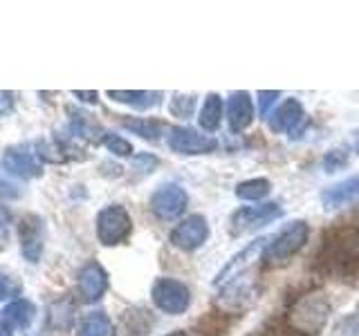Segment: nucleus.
<instances>
[{
  "label": "nucleus",
  "mask_w": 359,
  "mask_h": 336,
  "mask_svg": "<svg viewBox=\"0 0 359 336\" xmlns=\"http://www.w3.org/2000/svg\"><path fill=\"white\" fill-rule=\"evenodd\" d=\"M222 110H224V104L220 94H207L205 104L200 108V117H198L200 126L207 132H216L222 123Z\"/></svg>",
  "instance_id": "5701e85b"
},
{
  "label": "nucleus",
  "mask_w": 359,
  "mask_h": 336,
  "mask_svg": "<svg viewBox=\"0 0 359 336\" xmlns=\"http://www.w3.org/2000/svg\"><path fill=\"white\" fill-rule=\"evenodd\" d=\"M7 220H9V216H7V211H3V209H0V229H3V227H5V224H7Z\"/></svg>",
  "instance_id": "c9c22d12"
},
{
  "label": "nucleus",
  "mask_w": 359,
  "mask_h": 336,
  "mask_svg": "<svg viewBox=\"0 0 359 336\" xmlns=\"http://www.w3.org/2000/svg\"><path fill=\"white\" fill-rule=\"evenodd\" d=\"M5 173L7 175H14V177H20V179H34L43 173V166L39 162L36 153H29L27 148H22V146H14V148H7L3 160Z\"/></svg>",
  "instance_id": "f8f14e48"
},
{
  "label": "nucleus",
  "mask_w": 359,
  "mask_h": 336,
  "mask_svg": "<svg viewBox=\"0 0 359 336\" xmlns=\"http://www.w3.org/2000/svg\"><path fill=\"white\" fill-rule=\"evenodd\" d=\"M59 318H65V325L70 328L72 321H74V309H72V302L70 300H63V302H56V305L50 309V321L56 328L59 325Z\"/></svg>",
  "instance_id": "c756f323"
},
{
  "label": "nucleus",
  "mask_w": 359,
  "mask_h": 336,
  "mask_svg": "<svg viewBox=\"0 0 359 336\" xmlns=\"http://www.w3.org/2000/svg\"><path fill=\"white\" fill-rule=\"evenodd\" d=\"M330 318V300L323 291H306L287 307L283 316L285 332L294 336H317Z\"/></svg>",
  "instance_id": "f03ea898"
},
{
  "label": "nucleus",
  "mask_w": 359,
  "mask_h": 336,
  "mask_svg": "<svg viewBox=\"0 0 359 336\" xmlns=\"http://www.w3.org/2000/svg\"><path fill=\"white\" fill-rule=\"evenodd\" d=\"M196 99H198L196 94H173L168 110H171V115L177 119H189L196 110V104H198Z\"/></svg>",
  "instance_id": "bb28decb"
},
{
  "label": "nucleus",
  "mask_w": 359,
  "mask_h": 336,
  "mask_svg": "<svg viewBox=\"0 0 359 336\" xmlns=\"http://www.w3.org/2000/svg\"><path fill=\"white\" fill-rule=\"evenodd\" d=\"M0 195L3 197H18V190H16V186L11 184V182H3V179H0Z\"/></svg>",
  "instance_id": "72a5a7b5"
},
{
  "label": "nucleus",
  "mask_w": 359,
  "mask_h": 336,
  "mask_svg": "<svg viewBox=\"0 0 359 336\" xmlns=\"http://www.w3.org/2000/svg\"><path fill=\"white\" fill-rule=\"evenodd\" d=\"M348 164V153L344 148H334V150H328L323 157V168L325 173H334L339 171V168H344Z\"/></svg>",
  "instance_id": "7c9ffc66"
},
{
  "label": "nucleus",
  "mask_w": 359,
  "mask_h": 336,
  "mask_svg": "<svg viewBox=\"0 0 359 336\" xmlns=\"http://www.w3.org/2000/svg\"><path fill=\"white\" fill-rule=\"evenodd\" d=\"M283 216V209L276 202H263V204L256 206H243L231 216L229 224H231V233L233 235H245L263 229L265 224L278 220Z\"/></svg>",
  "instance_id": "0eeeda50"
},
{
  "label": "nucleus",
  "mask_w": 359,
  "mask_h": 336,
  "mask_svg": "<svg viewBox=\"0 0 359 336\" xmlns=\"http://www.w3.org/2000/svg\"><path fill=\"white\" fill-rule=\"evenodd\" d=\"M269 238H258L254 242H250L245 246V249H241L238 253H236L231 260L224 265L218 276H216V285H222V283H229L231 278H236L238 274H243V269L250 265V260L256 255V253H261L263 255V249H265V244H267Z\"/></svg>",
  "instance_id": "f3484780"
},
{
  "label": "nucleus",
  "mask_w": 359,
  "mask_h": 336,
  "mask_svg": "<svg viewBox=\"0 0 359 336\" xmlns=\"http://www.w3.org/2000/svg\"><path fill=\"white\" fill-rule=\"evenodd\" d=\"M258 294H261L258 280L252 274H238L229 283H224L216 302L222 309V314H241L254 305Z\"/></svg>",
  "instance_id": "20e7f679"
},
{
  "label": "nucleus",
  "mask_w": 359,
  "mask_h": 336,
  "mask_svg": "<svg viewBox=\"0 0 359 336\" xmlns=\"http://www.w3.org/2000/svg\"><path fill=\"white\" fill-rule=\"evenodd\" d=\"M269 119V128L274 132H290L292 137H297V132H301V123L306 121V112H303V106L299 99H285L283 104L276 106V110H272Z\"/></svg>",
  "instance_id": "ddd939ff"
},
{
  "label": "nucleus",
  "mask_w": 359,
  "mask_h": 336,
  "mask_svg": "<svg viewBox=\"0 0 359 336\" xmlns=\"http://www.w3.org/2000/svg\"><path fill=\"white\" fill-rule=\"evenodd\" d=\"M18 240H20V253L25 255L27 262H39L45 244V222L27 213L18 222Z\"/></svg>",
  "instance_id": "9d476101"
},
{
  "label": "nucleus",
  "mask_w": 359,
  "mask_h": 336,
  "mask_svg": "<svg viewBox=\"0 0 359 336\" xmlns=\"http://www.w3.org/2000/svg\"><path fill=\"white\" fill-rule=\"evenodd\" d=\"M308 238H310V227L306 222L303 220L290 222L287 227H283L276 235H272V238L267 240L263 255H261L263 265L274 267L280 262H287L292 255H297L303 246H306Z\"/></svg>",
  "instance_id": "7ed1b4c3"
},
{
  "label": "nucleus",
  "mask_w": 359,
  "mask_h": 336,
  "mask_svg": "<svg viewBox=\"0 0 359 336\" xmlns=\"http://www.w3.org/2000/svg\"><path fill=\"white\" fill-rule=\"evenodd\" d=\"M101 144L106 146V148L117 155V157H130L133 155V144L128 139L119 137V134H112V132H106L104 139H101Z\"/></svg>",
  "instance_id": "c85d7f7f"
},
{
  "label": "nucleus",
  "mask_w": 359,
  "mask_h": 336,
  "mask_svg": "<svg viewBox=\"0 0 359 336\" xmlns=\"http://www.w3.org/2000/svg\"><path fill=\"white\" fill-rule=\"evenodd\" d=\"M76 289H79L81 300H86V302L99 300L108 289V274L104 272V267L97 262L86 265L76 276Z\"/></svg>",
  "instance_id": "4468645a"
},
{
  "label": "nucleus",
  "mask_w": 359,
  "mask_h": 336,
  "mask_svg": "<svg viewBox=\"0 0 359 336\" xmlns=\"http://www.w3.org/2000/svg\"><path fill=\"white\" fill-rule=\"evenodd\" d=\"M314 267L321 276L337 283L359 280V231L339 227L325 233L319 251L314 253Z\"/></svg>",
  "instance_id": "f257e3e1"
},
{
  "label": "nucleus",
  "mask_w": 359,
  "mask_h": 336,
  "mask_svg": "<svg viewBox=\"0 0 359 336\" xmlns=\"http://www.w3.org/2000/svg\"><path fill=\"white\" fill-rule=\"evenodd\" d=\"M133 231V220L126 206L121 204H108L99 211L97 216V238L101 244L115 246L121 244Z\"/></svg>",
  "instance_id": "39448f33"
},
{
  "label": "nucleus",
  "mask_w": 359,
  "mask_h": 336,
  "mask_svg": "<svg viewBox=\"0 0 359 336\" xmlns=\"http://www.w3.org/2000/svg\"><path fill=\"white\" fill-rule=\"evenodd\" d=\"M151 298L157 309L164 314H171V316H180V314H184L191 305L189 287L182 280H175V278H157L151 289Z\"/></svg>",
  "instance_id": "423d86ee"
},
{
  "label": "nucleus",
  "mask_w": 359,
  "mask_h": 336,
  "mask_svg": "<svg viewBox=\"0 0 359 336\" xmlns=\"http://www.w3.org/2000/svg\"><path fill=\"white\" fill-rule=\"evenodd\" d=\"M115 328H112V321L106 312H90L81 318L76 328V336H112Z\"/></svg>",
  "instance_id": "4be33fe9"
},
{
  "label": "nucleus",
  "mask_w": 359,
  "mask_h": 336,
  "mask_svg": "<svg viewBox=\"0 0 359 336\" xmlns=\"http://www.w3.org/2000/svg\"><path fill=\"white\" fill-rule=\"evenodd\" d=\"M254 121V104L250 92H231L227 99V123L231 132H241L245 128H250V123Z\"/></svg>",
  "instance_id": "dca6fc26"
},
{
  "label": "nucleus",
  "mask_w": 359,
  "mask_h": 336,
  "mask_svg": "<svg viewBox=\"0 0 359 336\" xmlns=\"http://www.w3.org/2000/svg\"><path fill=\"white\" fill-rule=\"evenodd\" d=\"M0 318H3V314H0Z\"/></svg>",
  "instance_id": "58836bf2"
},
{
  "label": "nucleus",
  "mask_w": 359,
  "mask_h": 336,
  "mask_svg": "<svg viewBox=\"0 0 359 336\" xmlns=\"http://www.w3.org/2000/svg\"><path fill=\"white\" fill-rule=\"evenodd\" d=\"M20 294H22V283L11 272L0 267V300H16Z\"/></svg>",
  "instance_id": "a878e982"
},
{
  "label": "nucleus",
  "mask_w": 359,
  "mask_h": 336,
  "mask_svg": "<svg viewBox=\"0 0 359 336\" xmlns=\"http://www.w3.org/2000/svg\"><path fill=\"white\" fill-rule=\"evenodd\" d=\"M34 316H36V307H34L27 298H16L5 307L3 325L7 330H27Z\"/></svg>",
  "instance_id": "6ab92c4d"
},
{
  "label": "nucleus",
  "mask_w": 359,
  "mask_h": 336,
  "mask_svg": "<svg viewBox=\"0 0 359 336\" xmlns=\"http://www.w3.org/2000/svg\"><path fill=\"white\" fill-rule=\"evenodd\" d=\"M74 97L88 101V104H97V99H99V94H97V92H83V90H79V92H74Z\"/></svg>",
  "instance_id": "f704fd0d"
},
{
  "label": "nucleus",
  "mask_w": 359,
  "mask_h": 336,
  "mask_svg": "<svg viewBox=\"0 0 359 336\" xmlns=\"http://www.w3.org/2000/svg\"><path fill=\"white\" fill-rule=\"evenodd\" d=\"M70 130H72V137L86 139V141H101L106 134L104 130H101L99 123L88 115V112L72 110V108H70Z\"/></svg>",
  "instance_id": "aec40b11"
},
{
  "label": "nucleus",
  "mask_w": 359,
  "mask_h": 336,
  "mask_svg": "<svg viewBox=\"0 0 359 336\" xmlns=\"http://www.w3.org/2000/svg\"><path fill=\"white\" fill-rule=\"evenodd\" d=\"M157 166V157H153V155H149V153H144V155H137L135 157V168H137L140 173H151L153 168Z\"/></svg>",
  "instance_id": "473e14b6"
},
{
  "label": "nucleus",
  "mask_w": 359,
  "mask_h": 336,
  "mask_svg": "<svg viewBox=\"0 0 359 336\" xmlns=\"http://www.w3.org/2000/svg\"><path fill=\"white\" fill-rule=\"evenodd\" d=\"M359 200V173L351 175L337 182L332 186H328L321 193V204L325 211H337V209H344L348 204Z\"/></svg>",
  "instance_id": "2eb2a0df"
},
{
  "label": "nucleus",
  "mask_w": 359,
  "mask_h": 336,
  "mask_svg": "<svg viewBox=\"0 0 359 336\" xmlns=\"http://www.w3.org/2000/svg\"><path fill=\"white\" fill-rule=\"evenodd\" d=\"M334 336H359V305L337 321Z\"/></svg>",
  "instance_id": "cd10ccee"
},
{
  "label": "nucleus",
  "mask_w": 359,
  "mask_h": 336,
  "mask_svg": "<svg viewBox=\"0 0 359 336\" xmlns=\"http://www.w3.org/2000/svg\"><path fill=\"white\" fill-rule=\"evenodd\" d=\"M155 325V318L149 309L144 307H130L121 314L117 330L121 336H146Z\"/></svg>",
  "instance_id": "a211bd4d"
},
{
  "label": "nucleus",
  "mask_w": 359,
  "mask_h": 336,
  "mask_svg": "<svg viewBox=\"0 0 359 336\" xmlns=\"http://www.w3.org/2000/svg\"><path fill=\"white\" fill-rule=\"evenodd\" d=\"M189 204V195L177 184H162L151 195V211L160 220H175L184 213Z\"/></svg>",
  "instance_id": "1a4fd4ad"
},
{
  "label": "nucleus",
  "mask_w": 359,
  "mask_h": 336,
  "mask_svg": "<svg viewBox=\"0 0 359 336\" xmlns=\"http://www.w3.org/2000/svg\"><path fill=\"white\" fill-rule=\"evenodd\" d=\"M123 128H128L130 132L140 134L142 139H149V141H157L162 137V121H155V119H146V117H130V119H123L121 121Z\"/></svg>",
  "instance_id": "393cba45"
},
{
  "label": "nucleus",
  "mask_w": 359,
  "mask_h": 336,
  "mask_svg": "<svg viewBox=\"0 0 359 336\" xmlns=\"http://www.w3.org/2000/svg\"><path fill=\"white\" fill-rule=\"evenodd\" d=\"M355 150H357V155H359V139L355 141Z\"/></svg>",
  "instance_id": "4c0bfd02"
},
{
  "label": "nucleus",
  "mask_w": 359,
  "mask_h": 336,
  "mask_svg": "<svg viewBox=\"0 0 359 336\" xmlns=\"http://www.w3.org/2000/svg\"><path fill=\"white\" fill-rule=\"evenodd\" d=\"M269 190H272V182L267 177H254L236 186V197L243 202H261L269 195Z\"/></svg>",
  "instance_id": "b1692460"
},
{
  "label": "nucleus",
  "mask_w": 359,
  "mask_h": 336,
  "mask_svg": "<svg viewBox=\"0 0 359 336\" xmlns=\"http://www.w3.org/2000/svg\"><path fill=\"white\" fill-rule=\"evenodd\" d=\"M207 238H209V224L207 218L200 216V213L184 218L171 231V244L182 251H196L198 246L207 242Z\"/></svg>",
  "instance_id": "9b49d317"
},
{
  "label": "nucleus",
  "mask_w": 359,
  "mask_h": 336,
  "mask_svg": "<svg viewBox=\"0 0 359 336\" xmlns=\"http://www.w3.org/2000/svg\"><path fill=\"white\" fill-rule=\"evenodd\" d=\"M108 97L123 106H130L137 110H149L160 104L162 92H146V90H133V92H128V90H110Z\"/></svg>",
  "instance_id": "412c9836"
},
{
  "label": "nucleus",
  "mask_w": 359,
  "mask_h": 336,
  "mask_svg": "<svg viewBox=\"0 0 359 336\" xmlns=\"http://www.w3.org/2000/svg\"><path fill=\"white\" fill-rule=\"evenodd\" d=\"M166 336H189L187 332H182V330H175V332H171V334H166Z\"/></svg>",
  "instance_id": "e433bc0d"
},
{
  "label": "nucleus",
  "mask_w": 359,
  "mask_h": 336,
  "mask_svg": "<svg viewBox=\"0 0 359 336\" xmlns=\"http://www.w3.org/2000/svg\"><path fill=\"white\" fill-rule=\"evenodd\" d=\"M280 97V92H258V112H261V117H269L272 115V106H274V101Z\"/></svg>",
  "instance_id": "2f4dec72"
},
{
  "label": "nucleus",
  "mask_w": 359,
  "mask_h": 336,
  "mask_svg": "<svg viewBox=\"0 0 359 336\" xmlns=\"http://www.w3.org/2000/svg\"><path fill=\"white\" fill-rule=\"evenodd\" d=\"M166 144H168V148L177 155H207L218 148L216 137L202 134L200 130L187 128V126H175L168 130Z\"/></svg>",
  "instance_id": "6e6552de"
}]
</instances>
